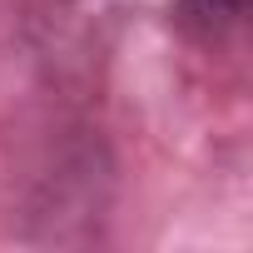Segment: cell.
<instances>
[{
  "mask_svg": "<svg viewBox=\"0 0 253 253\" xmlns=\"http://www.w3.org/2000/svg\"><path fill=\"white\" fill-rule=\"evenodd\" d=\"M174 15H179V25H189L199 35H213V30H223L243 15V0H179Z\"/></svg>",
  "mask_w": 253,
  "mask_h": 253,
  "instance_id": "cell-1",
  "label": "cell"
}]
</instances>
